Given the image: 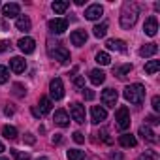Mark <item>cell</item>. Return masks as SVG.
Masks as SVG:
<instances>
[{
	"label": "cell",
	"instance_id": "obj_1",
	"mask_svg": "<svg viewBox=\"0 0 160 160\" xmlns=\"http://www.w3.org/2000/svg\"><path fill=\"white\" fill-rule=\"evenodd\" d=\"M136 21H138V6L134 2H126L121 10V27L128 30L136 25Z\"/></svg>",
	"mask_w": 160,
	"mask_h": 160
},
{
	"label": "cell",
	"instance_id": "obj_2",
	"mask_svg": "<svg viewBox=\"0 0 160 160\" xmlns=\"http://www.w3.org/2000/svg\"><path fill=\"white\" fill-rule=\"evenodd\" d=\"M122 96L126 102L134 104V106H139L143 104V98H145V87L141 83H134V85H128L124 91H122Z\"/></svg>",
	"mask_w": 160,
	"mask_h": 160
},
{
	"label": "cell",
	"instance_id": "obj_3",
	"mask_svg": "<svg viewBox=\"0 0 160 160\" xmlns=\"http://www.w3.org/2000/svg\"><path fill=\"white\" fill-rule=\"evenodd\" d=\"M115 121H117V128L121 130V132H124V130H128L130 128V109L126 108V106H121L117 111H115Z\"/></svg>",
	"mask_w": 160,
	"mask_h": 160
},
{
	"label": "cell",
	"instance_id": "obj_4",
	"mask_svg": "<svg viewBox=\"0 0 160 160\" xmlns=\"http://www.w3.org/2000/svg\"><path fill=\"white\" fill-rule=\"evenodd\" d=\"M49 94H51L53 100H60L64 96V85H62V79L60 77L51 79V83H49Z\"/></svg>",
	"mask_w": 160,
	"mask_h": 160
},
{
	"label": "cell",
	"instance_id": "obj_5",
	"mask_svg": "<svg viewBox=\"0 0 160 160\" xmlns=\"http://www.w3.org/2000/svg\"><path fill=\"white\" fill-rule=\"evenodd\" d=\"M49 55H51L55 60H58L60 64L70 62V51H68L66 47H62L60 43H57V45H55V49H51V51H49Z\"/></svg>",
	"mask_w": 160,
	"mask_h": 160
},
{
	"label": "cell",
	"instance_id": "obj_6",
	"mask_svg": "<svg viewBox=\"0 0 160 160\" xmlns=\"http://www.w3.org/2000/svg\"><path fill=\"white\" fill-rule=\"evenodd\" d=\"M70 115H72V119H73L75 122L83 124V122H85V106H81L79 102H73V104L70 106Z\"/></svg>",
	"mask_w": 160,
	"mask_h": 160
},
{
	"label": "cell",
	"instance_id": "obj_7",
	"mask_svg": "<svg viewBox=\"0 0 160 160\" xmlns=\"http://www.w3.org/2000/svg\"><path fill=\"white\" fill-rule=\"evenodd\" d=\"M117 100H119V92L115 89H106L102 92V104L106 108H115L117 106Z\"/></svg>",
	"mask_w": 160,
	"mask_h": 160
},
{
	"label": "cell",
	"instance_id": "obj_8",
	"mask_svg": "<svg viewBox=\"0 0 160 160\" xmlns=\"http://www.w3.org/2000/svg\"><path fill=\"white\" fill-rule=\"evenodd\" d=\"M47 27H49V30H51L53 34H62V32L68 28V21L62 19V17H55V19H51V21L47 23Z\"/></svg>",
	"mask_w": 160,
	"mask_h": 160
},
{
	"label": "cell",
	"instance_id": "obj_9",
	"mask_svg": "<svg viewBox=\"0 0 160 160\" xmlns=\"http://www.w3.org/2000/svg\"><path fill=\"white\" fill-rule=\"evenodd\" d=\"M108 119V111L104 109V108H100V106H92L91 108V121L94 122V124H100V122H104Z\"/></svg>",
	"mask_w": 160,
	"mask_h": 160
},
{
	"label": "cell",
	"instance_id": "obj_10",
	"mask_svg": "<svg viewBox=\"0 0 160 160\" xmlns=\"http://www.w3.org/2000/svg\"><path fill=\"white\" fill-rule=\"evenodd\" d=\"M2 15H4V17H8V19L17 17V15H21V6H19V4H15V2L4 4V6H2Z\"/></svg>",
	"mask_w": 160,
	"mask_h": 160
},
{
	"label": "cell",
	"instance_id": "obj_11",
	"mask_svg": "<svg viewBox=\"0 0 160 160\" xmlns=\"http://www.w3.org/2000/svg\"><path fill=\"white\" fill-rule=\"evenodd\" d=\"M102 13H104V8H102L100 4H91V6L85 10V17H87L89 21H96V19H100Z\"/></svg>",
	"mask_w": 160,
	"mask_h": 160
},
{
	"label": "cell",
	"instance_id": "obj_12",
	"mask_svg": "<svg viewBox=\"0 0 160 160\" xmlns=\"http://www.w3.org/2000/svg\"><path fill=\"white\" fill-rule=\"evenodd\" d=\"M87 38H89V36H87L85 30H73V32L70 34V42H72V45H77V47L85 45Z\"/></svg>",
	"mask_w": 160,
	"mask_h": 160
},
{
	"label": "cell",
	"instance_id": "obj_13",
	"mask_svg": "<svg viewBox=\"0 0 160 160\" xmlns=\"http://www.w3.org/2000/svg\"><path fill=\"white\" fill-rule=\"evenodd\" d=\"M17 45H19V49H21L25 55H28V53H32V51L36 49V42H34L32 38H28V36L21 38V40L17 42Z\"/></svg>",
	"mask_w": 160,
	"mask_h": 160
},
{
	"label": "cell",
	"instance_id": "obj_14",
	"mask_svg": "<svg viewBox=\"0 0 160 160\" xmlns=\"http://www.w3.org/2000/svg\"><path fill=\"white\" fill-rule=\"evenodd\" d=\"M143 32H145L147 36H156V32H158V21H156V17H149V19L145 21Z\"/></svg>",
	"mask_w": 160,
	"mask_h": 160
},
{
	"label": "cell",
	"instance_id": "obj_15",
	"mask_svg": "<svg viewBox=\"0 0 160 160\" xmlns=\"http://www.w3.org/2000/svg\"><path fill=\"white\" fill-rule=\"evenodd\" d=\"M10 68H12L15 73H23V72L27 70V60H25L23 57H13V58L10 60Z\"/></svg>",
	"mask_w": 160,
	"mask_h": 160
},
{
	"label": "cell",
	"instance_id": "obj_16",
	"mask_svg": "<svg viewBox=\"0 0 160 160\" xmlns=\"http://www.w3.org/2000/svg\"><path fill=\"white\" fill-rule=\"evenodd\" d=\"M53 121H55V124H58V126H62V128L70 124V117H68V113H66L64 109H57Z\"/></svg>",
	"mask_w": 160,
	"mask_h": 160
},
{
	"label": "cell",
	"instance_id": "obj_17",
	"mask_svg": "<svg viewBox=\"0 0 160 160\" xmlns=\"http://www.w3.org/2000/svg\"><path fill=\"white\" fill-rule=\"evenodd\" d=\"M139 136L145 139V141H149V143H156L158 139H156V134L147 126V124H143V126H139Z\"/></svg>",
	"mask_w": 160,
	"mask_h": 160
},
{
	"label": "cell",
	"instance_id": "obj_18",
	"mask_svg": "<svg viewBox=\"0 0 160 160\" xmlns=\"http://www.w3.org/2000/svg\"><path fill=\"white\" fill-rule=\"evenodd\" d=\"M15 27H17V30H21V32H28V30L32 28V23H30V19H28L27 15H19L17 21H15Z\"/></svg>",
	"mask_w": 160,
	"mask_h": 160
},
{
	"label": "cell",
	"instance_id": "obj_19",
	"mask_svg": "<svg viewBox=\"0 0 160 160\" xmlns=\"http://www.w3.org/2000/svg\"><path fill=\"white\" fill-rule=\"evenodd\" d=\"M89 77H91V83L92 85H102L104 81H106V73L102 72V70H91V73H89Z\"/></svg>",
	"mask_w": 160,
	"mask_h": 160
},
{
	"label": "cell",
	"instance_id": "obj_20",
	"mask_svg": "<svg viewBox=\"0 0 160 160\" xmlns=\"http://www.w3.org/2000/svg\"><path fill=\"white\" fill-rule=\"evenodd\" d=\"M51 8H53V12H55L57 15H62V13L70 8V2H68V0H55V2L51 4Z\"/></svg>",
	"mask_w": 160,
	"mask_h": 160
},
{
	"label": "cell",
	"instance_id": "obj_21",
	"mask_svg": "<svg viewBox=\"0 0 160 160\" xmlns=\"http://www.w3.org/2000/svg\"><path fill=\"white\" fill-rule=\"evenodd\" d=\"M108 49H111V51H126V42H122V40H115V38H111V40H108Z\"/></svg>",
	"mask_w": 160,
	"mask_h": 160
},
{
	"label": "cell",
	"instance_id": "obj_22",
	"mask_svg": "<svg viewBox=\"0 0 160 160\" xmlns=\"http://www.w3.org/2000/svg\"><path fill=\"white\" fill-rule=\"evenodd\" d=\"M119 143H121V147H136V143H138V139L132 136V134H122V136H119Z\"/></svg>",
	"mask_w": 160,
	"mask_h": 160
},
{
	"label": "cell",
	"instance_id": "obj_23",
	"mask_svg": "<svg viewBox=\"0 0 160 160\" xmlns=\"http://www.w3.org/2000/svg\"><path fill=\"white\" fill-rule=\"evenodd\" d=\"M158 53V45L156 43H147V45H143L141 49H139V55L141 57H152V55H156Z\"/></svg>",
	"mask_w": 160,
	"mask_h": 160
},
{
	"label": "cell",
	"instance_id": "obj_24",
	"mask_svg": "<svg viewBox=\"0 0 160 160\" xmlns=\"http://www.w3.org/2000/svg\"><path fill=\"white\" fill-rule=\"evenodd\" d=\"M113 72H115V75H117L119 79H126V75H128V73L132 72V64H122V66L115 68Z\"/></svg>",
	"mask_w": 160,
	"mask_h": 160
},
{
	"label": "cell",
	"instance_id": "obj_25",
	"mask_svg": "<svg viewBox=\"0 0 160 160\" xmlns=\"http://www.w3.org/2000/svg\"><path fill=\"white\" fill-rule=\"evenodd\" d=\"M158 70H160V60H147V62H145V73L152 75V73H156Z\"/></svg>",
	"mask_w": 160,
	"mask_h": 160
},
{
	"label": "cell",
	"instance_id": "obj_26",
	"mask_svg": "<svg viewBox=\"0 0 160 160\" xmlns=\"http://www.w3.org/2000/svg\"><path fill=\"white\" fill-rule=\"evenodd\" d=\"M68 160H85V151H79V149H70L66 152Z\"/></svg>",
	"mask_w": 160,
	"mask_h": 160
},
{
	"label": "cell",
	"instance_id": "obj_27",
	"mask_svg": "<svg viewBox=\"0 0 160 160\" xmlns=\"http://www.w3.org/2000/svg\"><path fill=\"white\" fill-rule=\"evenodd\" d=\"M92 34H94L96 38H104V36L108 34V23H100V25H96V27L92 28Z\"/></svg>",
	"mask_w": 160,
	"mask_h": 160
},
{
	"label": "cell",
	"instance_id": "obj_28",
	"mask_svg": "<svg viewBox=\"0 0 160 160\" xmlns=\"http://www.w3.org/2000/svg\"><path fill=\"white\" fill-rule=\"evenodd\" d=\"M49 111H51V100L45 98V96H42L40 98V113L42 115H47Z\"/></svg>",
	"mask_w": 160,
	"mask_h": 160
},
{
	"label": "cell",
	"instance_id": "obj_29",
	"mask_svg": "<svg viewBox=\"0 0 160 160\" xmlns=\"http://www.w3.org/2000/svg\"><path fill=\"white\" fill-rule=\"evenodd\" d=\"M2 136H4L6 139H15V138H17V128L8 124V126L2 128Z\"/></svg>",
	"mask_w": 160,
	"mask_h": 160
},
{
	"label": "cell",
	"instance_id": "obj_30",
	"mask_svg": "<svg viewBox=\"0 0 160 160\" xmlns=\"http://www.w3.org/2000/svg\"><path fill=\"white\" fill-rule=\"evenodd\" d=\"M96 62L102 64V66H108V64L111 62V57H109L106 51H100V53H96Z\"/></svg>",
	"mask_w": 160,
	"mask_h": 160
},
{
	"label": "cell",
	"instance_id": "obj_31",
	"mask_svg": "<svg viewBox=\"0 0 160 160\" xmlns=\"http://www.w3.org/2000/svg\"><path fill=\"white\" fill-rule=\"evenodd\" d=\"M12 154L15 160H30V154L28 152H23V151H17V149H12Z\"/></svg>",
	"mask_w": 160,
	"mask_h": 160
},
{
	"label": "cell",
	"instance_id": "obj_32",
	"mask_svg": "<svg viewBox=\"0 0 160 160\" xmlns=\"http://www.w3.org/2000/svg\"><path fill=\"white\" fill-rule=\"evenodd\" d=\"M13 94L19 96V98H23V96H27V89H25L21 83H15V85H13Z\"/></svg>",
	"mask_w": 160,
	"mask_h": 160
},
{
	"label": "cell",
	"instance_id": "obj_33",
	"mask_svg": "<svg viewBox=\"0 0 160 160\" xmlns=\"http://www.w3.org/2000/svg\"><path fill=\"white\" fill-rule=\"evenodd\" d=\"M10 79V70L6 66H0V83H6Z\"/></svg>",
	"mask_w": 160,
	"mask_h": 160
},
{
	"label": "cell",
	"instance_id": "obj_34",
	"mask_svg": "<svg viewBox=\"0 0 160 160\" xmlns=\"http://www.w3.org/2000/svg\"><path fill=\"white\" fill-rule=\"evenodd\" d=\"M156 158V152H151V151H145L143 154H139L136 160H154Z\"/></svg>",
	"mask_w": 160,
	"mask_h": 160
},
{
	"label": "cell",
	"instance_id": "obj_35",
	"mask_svg": "<svg viewBox=\"0 0 160 160\" xmlns=\"http://www.w3.org/2000/svg\"><path fill=\"white\" fill-rule=\"evenodd\" d=\"M73 85H75V87H79V89H85V79H83L81 75H77V77L73 79Z\"/></svg>",
	"mask_w": 160,
	"mask_h": 160
},
{
	"label": "cell",
	"instance_id": "obj_36",
	"mask_svg": "<svg viewBox=\"0 0 160 160\" xmlns=\"http://www.w3.org/2000/svg\"><path fill=\"white\" fill-rule=\"evenodd\" d=\"M73 141H75V143H83V141H85V136H83L81 132H73Z\"/></svg>",
	"mask_w": 160,
	"mask_h": 160
},
{
	"label": "cell",
	"instance_id": "obj_37",
	"mask_svg": "<svg viewBox=\"0 0 160 160\" xmlns=\"http://www.w3.org/2000/svg\"><path fill=\"white\" fill-rule=\"evenodd\" d=\"M83 98L85 100H94V92L91 89H83Z\"/></svg>",
	"mask_w": 160,
	"mask_h": 160
},
{
	"label": "cell",
	"instance_id": "obj_38",
	"mask_svg": "<svg viewBox=\"0 0 160 160\" xmlns=\"http://www.w3.org/2000/svg\"><path fill=\"white\" fill-rule=\"evenodd\" d=\"M152 109L156 113L160 111V96H152Z\"/></svg>",
	"mask_w": 160,
	"mask_h": 160
},
{
	"label": "cell",
	"instance_id": "obj_39",
	"mask_svg": "<svg viewBox=\"0 0 160 160\" xmlns=\"http://www.w3.org/2000/svg\"><path fill=\"white\" fill-rule=\"evenodd\" d=\"M25 141H27L28 145H32V143H36V138H34L32 134H25Z\"/></svg>",
	"mask_w": 160,
	"mask_h": 160
},
{
	"label": "cell",
	"instance_id": "obj_40",
	"mask_svg": "<svg viewBox=\"0 0 160 160\" xmlns=\"http://www.w3.org/2000/svg\"><path fill=\"white\" fill-rule=\"evenodd\" d=\"M147 122H149V124H158L160 121H158V117H154V115H149V117H147Z\"/></svg>",
	"mask_w": 160,
	"mask_h": 160
},
{
	"label": "cell",
	"instance_id": "obj_41",
	"mask_svg": "<svg viewBox=\"0 0 160 160\" xmlns=\"http://www.w3.org/2000/svg\"><path fill=\"white\" fill-rule=\"evenodd\" d=\"M8 47H10V43H8V42L0 40V53H2V51H8Z\"/></svg>",
	"mask_w": 160,
	"mask_h": 160
},
{
	"label": "cell",
	"instance_id": "obj_42",
	"mask_svg": "<svg viewBox=\"0 0 160 160\" xmlns=\"http://www.w3.org/2000/svg\"><path fill=\"white\" fill-rule=\"evenodd\" d=\"M109 158H111V160H122V154H121V152H111Z\"/></svg>",
	"mask_w": 160,
	"mask_h": 160
},
{
	"label": "cell",
	"instance_id": "obj_43",
	"mask_svg": "<svg viewBox=\"0 0 160 160\" xmlns=\"http://www.w3.org/2000/svg\"><path fill=\"white\" fill-rule=\"evenodd\" d=\"M32 115H34V117H42V113H40L38 108H32Z\"/></svg>",
	"mask_w": 160,
	"mask_h": 160
},
{
	"label": "cell",
	"instance_id": "obj_44",
	"mask_svg": "<svg viewBox=\"0 0 160 160\" xmlns=\"http://www.w3.org/2000/svg\"><path fill=\"white\" fill-rule=\"evenodd\" d=\"M60 139H62L60 134H55V136H53V143H60Z\"/></svg>",
	"mask_w": 160,
	"mask_h": 160
},
{
	"label": "cell",
	"instance_id": "obj_45",
	"mask_svg": "<svg viewBox=\"0 0 160 160\" xmlns=\"http://www.w3.org/2000/svg\"><path fill=\"white\" fill-rule=\"evenodd\" d=\"M4 113H6V115H13V109H12V108H6Z\"/></svg>",
	"mask_w": 160,
	"mask_h": 160
},
{
	"label": "cell",
	"instance_id": "obj_46",
	"mask_svg": "<svg viewBox=\"0 0 160 160\" xmlns=\"http://www.w3.org/2000/svg\"><path fill=\"white\" fill-rule=\"evenodd\" d=\"M2 151H4V143H2V141H0V152H2Z\"/></svg>",
	"mask_w": 160,
	"mask_h": 160
},
{
	"label": "cell",
	"instance_id": "obj_47",
	"mask_svg": "<svg viewBox=\"0 0 160 160\" xmlns=\"http://www.w3.org/2000/svg\"><path fill=\"white\" fill-rule=\"evenodd\" d=\"M38 160H49V158H47V156H42V158H38Z\"/></svg>",
	"mask_w": 160,
	"mask_h": 160
},
{
	"label": "cell",
	"instance_id": "obj_48",
	"mask_svg": "<svg viewBox=\"0 0 160 160\" xmlns=\"http://www.w3.org/2000/svg\"><path fill=\"white\" fill-rule=\"evenodd\" d=\"M0 160H8V158H6V156H0Z\"/></svg>",
	"mask_w": 160,
	"mask_h": 160
}]
</instances>
